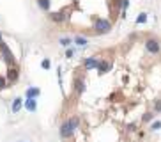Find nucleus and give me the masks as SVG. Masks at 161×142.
I'll return each instance as SVG.
<instances>
[{
	"mask_svg": "<svg viewBox=\"0 0 161 142\" xmlns=\"http://www.w3.org/2000/svg\"><path fill=\"white\" fill-rule=\"evenodd\" d=\"M74 128H78V119H76V117H73V119H69V121L62 122L60 135L64 137V139H69L71 135H73V132H74Z\"/></svg>",
	"mask_w": 161,
	"mask_h": 142,
	"instance_id": "1",
	"label": "nucleus"
},
{
	"mask_svg": "<svg viewBox=\"0 0 161 142\" xmlns=\"http://www.w3.org/2000/svg\"><path fill=\"white\" fill-rule=\"evenodd\" d=\"M94 27H96V30L99 32V34H104V32H108L111 29L110 21H106V20H96Z\"/></svg>",
	"mask_w": 161,
	"mask_h": 142,
	"instance_id": "2",
	"label": "nucleus"
},
{
	"mask_svg": "<svg viewBox=\"0 0 161 142\" xmlns=\"http://www.w3.org/2000/svg\"><path fill=\"white\" fill-rule=\"evenodd\" d=\"M0 53L4 55V59H5L7 62H12V53H11V50L7 48V44H5L4 41L0 43Z\"/></svg>",
	"mask_w": 161,
	"mask_h": 142,
	"instance_id": "3",
	"label": "nucleus"
},
{
	"mask_svg": "<svg viewBox=\"0 0 161 142\" xmlns=\"http://www.w3.org/2000/svg\"><path fill=\"white\" fill-rule=\"evenodd\" d=\"M145 48L151 51V53H158V51H159V43L156 39H149L145 43Z\"/></svg>",
	"mask_w": 161,
	"mask_h": 142,
	"instance_id": "4",
	"label": "nucleus"
},
{
	"mask_svg": "<svg viewBox=\"0 0 161 142\" xmlns=\"http://www.w3.org/2000/svg\"><path fill=\"white\" fill-rule=\"evenodd\" d=\"M41 91H39V87H30L29 91H27V100H34L36 96H39Z\"/></svg>",
	"mask_w": 161,
	"mask_h": 142,
	"instance_id": "5",
	"label": "nucleus"
},
{
	"mask_svg": "<svg viewBox=\"0 0 161 142\" xmlns=\"http://www.w3.org/2000/svg\"><path fill=\"white\" fill-rule=\"evenodd\" d=\"M50 18H51L53 21H64L66 18H67V16H66L64 12H51V14H50Z\"/></svg>",
	"mask_w": 161,
	"mask_h": 142,
	"instance_id": "6",
	"label": "nucleus"
},
{
	"mask_svg": "<svg viewBox=\"0 0 161 142\" xmlns=\"http://www.w3.org/2000/svg\"><path fill=\"white\" fill-rule=\"evenodd\" d=\"M7 78H9L11 82H14L18 78V69H16V68H11V69L7 71Z\"/></svg>",
	"mask_w": 161,
	"mask_h": 142,
	"instance_id": "7",
	"label": "nucleus"
},
{
	"mask_svg": "<svg viewBox=\"0 0 161 142\" xmlns=\"http://www.w3.org/2000/svg\"><path fill=\"white\" fill-rule=\"evenodd\" d=\"M36 107H37V105H36V100H25V108H27V110L34 112Z\"/></svg>",
	"mask_w": 161,
	"mask_h": 142,
	"instance_id": "8",
	"label": "nucleus"
},
{
	"mask_svg": "<svg viewBox=\"0 0 161 142\" xmlns=\"http://www.w3.org/2000/svg\"><path fill=\"white\" fill-rule=\"evenodd\" d=\"M96 66H98V61H96V59H87V61H85V68H87V69H92V68H96Z\"/></svg>",
	"mask_w": 161,
	"mask_h": 142,
	"instance_id": "9",
	"label": "nucleus"
},
{
	"mask_svg": "<svg viewBox=\"0 0 161 142\" xmlns=\"http://www.w3.org/2000/svg\"><path fill=\"white\" fill-rule=\"evenodd\" d=\"M20 108H21V98H16L12 103V112L16 114V112H20Z\"/></svg>",
	"mask_w": 161,
	"mask_h": 142,
	"instance_id": "10",
	"label": "nucleus"
},
{
	"mask_svg": "<svg viewBox=\"0 0 161 142\" xmlns=\"http://www.w3.org/2000/svg\"><path fill=\"white\" fill-rule=\"evenodd\" d=\"M98 68H99V73H106L108 68H110V64L108 62H98Z\"/></svg>",
	"mask_w": 161,
	"mask_h": 142,
	"instance_id": "11",
	"label": "nucleus"
},
{
	"mask_svg": "<svg viewBox=\"0 0 161 142\" xmlns=\"http://www.w3.org/2000/svg\"><path fill=\"white\" fill-rule=\"evenodd\" d=\"M37 4H39L41 9H44V11L50 9V0H37Z\"/></svg>",
	"mask_w": 161,
	"mask_h": 142,
	"instance_id": "12",
	"label": "nucleus"
},
{
	"mask_svg": "<svg viewBox=\"0 0 161 142\" xmlns=\"http://www.w3.org/2000/svg\"><path fill=\"white\" fill-rule=\"evenodd\" d=\"M74 85H76V91H78V92H83V89H85L83 80H76V82H74Z\"/></svg>",
	"mask_w": 161,
	"mask_h": 142,
	"instance_id": "13",
	"label": "nucleus"
},
{
	"mask_svg": "<svg viewBox=\"0 0 161 142\" xmlns=\"http://www.w3.org/2000/svg\"><path fill=\"white\" fill-rule=\"evenodd\" d=\"M76 44H80V46H83V44H85V43H87V39H85V37H76Z\"/></svg>",
	"mask_w": 161,
	"mask_h": 142,
	"instance_id": "14",
	"label": "nucleus"
},
{
	"mask_svg": "<svg viewBox=\"0 0 161 142\" xmlns=\"http://www.w3.org/2000/svg\"><path fill=\"white\" fill-rule=\"evenodd\" d=\"M145 20H147V14H140V16L136 18V23H143Z\"/></svg>",
	"mask_w": 161,
	"mask_h": 142,
	"instance_id": "15",
	"label": "nucleus"
},
{
	"mask_svg": "<svg viewBox=\"0 0 161 142\" xmlns=\"http://www.w3.org/2000/svg\"><path fill=\"white\" fill-rule=\"evenodd\" d=\"M151 128H152V130H159V128H161V121H156V122L151 126Z\"/></svg>",
	"mask_w": 161,
	"mask_h": 142,
	"instance_id": "16",
	"label": "nucleus"
},
{
	"mask_svg": "<svg viewBox=\"0 0 161 142\" xmlns=\"http://www.w3.org/2000/svg\"><path fill=\"white\" fill-rule=\"evenodd\" d=\"M69 43H71V39H69V37H67V39H66V37H62V39H60V44H64V46H67Z\"/></svg>",
	"mask_w": 161,
	"mask_h": 142,
	"instance_id": "17",
	"label": "nucleus"
},
{
	"mask_svg": "<svg viewBox=\"0 0 161 142\" xmlns=\"http://www.w3.org/2000/svg\"><path fill=\"white\" fill-rule=\"evenodd\" d=\"M2 89H5V80L0 76V91H2Z\"/></svg>",
	"mask_w": 161,
	"mask_h": 142,
	"instance_id": "18",
	"label": "nucleus"
},
{
	"mask_svg": "<svg viewBox=\"0 0 161 142\" xmlns=\"http://www.w3.org/2000/svg\"><path fill=\"white\" fill-rule=\"evenodd\" d=\"M43 68H44V69H48V68H50V61H48V59H46V61H43Z\"/></svg>",
	"mask_w": 161,
	"mask_h": 142,
	"instance_id": "19",
	"label": "nucleus"
},
{
	"mask_svg": "<svg viewBox=\"0 0 161 142\" xmlns=\"http://www.w3.org/2000/svg\"><path fill=\"white\" fill-rule=\"evenodd\" d=\"M152 119V114H145V115H143V121L147 122V121H151Z\"/></svg>",
	"mask_w": 161,
	"mask_h": 142,
	"instance_id": "20",
	"label": "nucleus"
},
{
	"mask_svg": "<svg viewBox=\"0 0 161 142\" xmlns=\"http://www.w3.org/2000/svg\"><path fill=\"white\" fill-rule=\"evenodd\" d=\"M156 112H161V101L156 103Z\"/></svg>",
	"mask_w": 161,
	"mask_h": 142,
	"instance_id": "21",
	"label": "nucleus"
},
{
	"mask_svg": "<svg viewBox=\"0 0 161 142\" xmlns=\"http://www.w3.org/2000/svg\"><path fill=\"white\" fill-rule=\"evenodd\" d=\"M0 43H2V36H0Z\"/></svg>",
	"mask_w": 161,
	"mask_h": 142,
	"instance_id": "22",
	"label": "nucleus"
}]
</instances>
